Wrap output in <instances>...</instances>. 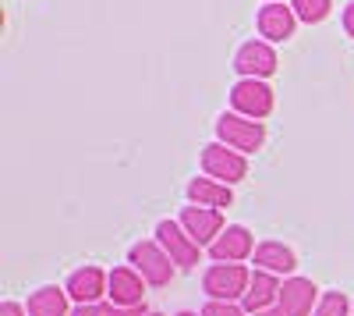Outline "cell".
<instances>
[{
    "label": "cell",
    "instance_id": "1",
    "mask_svg": "<svg viewBox=\"0 0 354 316\" xmlns=\"http://www.w3.org/2000/svg\"><path fill=\"white\" fill-rule=\"evenodd\" d=\"M252 270L241 263H213L202 277V288L209 295V302H241L248 292Z\"/></svg>",
    "mask_w": 354,
    "mask_h": 316
},
{
    "label": "cell",
    "instance_id": "2",
    "mask_svg": "<svg viewBox=\"0 0 354 316\" xmlns=\"http://www.w3.org/2000/svg\"><path fill=\"white\" fill-rule=\"evenodd\" d=\"M202 170L213 182L238 185L248 178V160H245V153L223 146V142H209V146H202Z\"/></svg>",
    "mask_w": 354,
    "mask_h": 316
},
{
    "label": "cell",
    "instance_id": "3",
    "mask_svg": "<svg viewBox=\"0 0 354 316\" xmlns=\"http://www.w3.org/2000/svg\"><path fill=\"white\" fill-rule=\"evenodd\" d=\"M216 139L223 146L238 150V153H255L266 142V128H262V121L241 118V114H220L216 118Z\"/></svg>",
    "mask_w": 354,
    "mask_h": 316
},
{
    "label": "cell",
    "instance_id": "4",
    "mask_svg": "<svg viewBox=\"0 0 354 316\" xmlns=\"http://www.w3.org/2000/svg\"><path fill=\"white\" fill-rule=\"evenodd\" d=\"M128 263L145 277V284H153V288H163V284H170L174 277V260L167 256V249L160 242H135L131 252H128Z\"/></svg>",
    "mask_w": 354,
    "mask_h": 316
},
{
    "label": "cell",
    "instance_id": "5",
    "mask_svg": "<svg viewBox=\"0 0 354 316\" xmlns=\"http://www.w3.org/2000/svg\"><path fill=\"white\" fill-rule=\"evenodd\" d=\"M230 103H234V114L252 118V121H262V118L273 114V89L262 78H241L230 89Z\"/></svg>",
    "mask_w": 354,
    "mask_h": 316
},
{
    "label": "cell",
    "instance_id": "6",
    "mask_svg": "<svg viewBox=\"0 0 354 316\" xmlns=\"http://www.w3.org/2000/svg\"><path fill=\"white\" fill-rule=\"evenodd\" d=\"M156 242L167 249V256L174 260V267H181V270H192L198 263V252L202 245L181 227V220H160L156 224Z\"/></svg>",
    "mask_w": 354,
    "mask_h": 316
},
{
    "label": "cell",
    "instance_id": "7",
    "mask_svg": "<svg viewBox=\"0 0 354 316\" xmlns=\"http://www.w3.org/2000/svg\"><path fill=\"white\" fill-rule=\"evenodd\" d=\"M277 50L273 43H266V40H248L238 46V53H234V68H238L241 78H270L277 71Z\"/></svg>",
    "mask_w": 354,
    "mask_h": 316
},
{
    "label": "cell",
    "instance_id": "8",
    "mask_svg": "<svg viewBox=\"0 0 354 316\" xmlns=\"http://www.w3.org/2000/svg\"><path fill=\"white\" fill-rule=\"evenodd\" d=\"M209 256L216 263H241L248 256H255V238L245 224H227L223 235L209 245Z\"/></svg>",
    "mask_w": 354,
    "mask_h": 316
},
{
    "label": "cell",
    "instance_id": "9",
    "mask_svg": "<svg viewBox=\"0 0 354 316\" xmlns=\"http://www.w3.org/2000/svg\"><path fill=\"white\" fill-rule=\"evenodd\" d=\"M259 36L266 43H287L294 36V25H298V15H294L290 4H262L255 15Z\"/></svg>",
    "mask_w": 354,
    "mask_h": 316
},
{
    "label": "cell",
    "instance_id": "10",
    "mask_svg": "<svg viewBox=\"0 0 354 316\" xmlns=\"http://www.w3.org/2000/svg\"><path fill=\"white\" fill-rule=\"evenodd\" d=\"M319 288L308 281V277H287L283 284H280V299H277V306L287 313V316H312L315 313V306H319Z\"/></svg>",
    "mask_w": 354,
    "mask_h": 316
},
{
    "label": "cell",
    "instance_id": "11",
    "mask_svg": "<svg viewBox=\"0 0 354 316\" xmlns=\"http://www.w3.org/2000/svg\"><path fill=\"white\" fill-rule=\"evenodd\" d=\"M64 288L78 306H100V299L110 292V274L100 270V267H82L68 277Z\"/></svg>",
    "mask_w": 354,
    "mask_h": 316
},
{
    "label": "cell",
    "instance_id": "12",
    "mask_svg": "<svg viewBox=\"0 0 354 316\" xmlns=\"http://www.w3.org/2000/svg\"><path fill=\"white\" fill-rule=\"evenodd\" d=\"M181 227L198 245H213L223 235V213L213 210V207H185L181 210Z\"/></svg>",
    "mask_w": 354,
    "mask_h": 316
},
{
    "label": "cell",
    "instance_id": "13",
    "mask_svg": "<svg viewBox=\"0 0 354 316\" xmlns=\"http://www.w3.org/2000/svg\"><path fill=\"white\" fill-rule=\"evenodd\" d=\"M106 299L113 306H142L145 302V277L135 267H113Z\"/></svg>",
    "mask_w": 354,
    "mask_h": 316
},
{
    "label": "cell",
    "instance_id": "14",
    "mask_svg": "<svg viewBox=\"0 0 354 316\" xmlns=\"http://www.w3.org/2000/svg\"><path fill=\"white\" fill-rule=\"evenodd\" d=\"M280 277L277 274H266V270H252V281H248V292L241 299V309L245 313H266V309H273L277 299H280Z\"/></svg>",
    "mask_w": 354,
    "mask_h": 316
},
{
    "label": "cell",
    "instance_id": "15",
    "mask_svg": "<svg viewBox=\"0 0 354 316\" xmlns=\"http://www.w3.org/2000/svg\"><path fill=\"white\" fill-rule=\"evenodd\" d=\"M252 260H255V270L277 274V277L294 274V267H298V256H294V249L283 245V242H259Z\"/></svg>",
    "mask_w": 354,
    "mask_h": 316
},
{
    "label": "cell",
    "instance_id": "16",
    "mask_svg": "<svg viewBox=\"0 0 354 316\" xmlns=\"http://www.w3.org/2000/svg\"><path fill=\"white\" fill-rule=\"evenodd\" d=\"M68 288H57V284H43L28 295V316H71L68 309Z\"/></svg>",
    "mask_w": 354,
    "mask_h": 316
},
{
    "label": "cell",
    "instance_id": "17",
    "mask_svg": "<svg viewBox=\"0 0 354 316\" xmlns=\"http://www.w3.org/2000/svg\"><path fill=\"white\" fill-rule=\"evenodd\" d=\"M188 199H192V207H213V210H220V207L234 203V192H230V185L213 182V178H192L188 182Z\"/></svg>",
    "mask_w": 354,
    "mask_h": 316
},
{
    "label": "cell",
    "instance_id": "18",
    "mask_svg": "<svg viewBox=\"0 0 354 316\" xmlns=\"http://www.w3.org/2000/svg\"><path fill=\"white\" fill-rule=\"evenodd\" d=\"M290 8H294V15H298V21L319 25L333 11V0H290Z\"/></svg>",
    "mask_w": 354,
    "mask_h": 316
},
{
    "label": "cell",
    "instance_id": "19",
    "mask_svg": "<svg viewBox=\"0 0 354 316\" xmlns=\"http://www.w3.org/2000/svg\"><path fill=\"white\" fill-rule=\"evenodd\" d=\"M312 316H354V302H347L344 292H326Z\"/></svg>",
    "mask_w": 354,
    "mask_h": 316
},
{
    "label": "cell",
    "instance_id": "20",
    "mask_svg": "<svg viewBox=\"0 0 354 316\" xmlns=\"http://www.w3.org/2000/svg\"><path fill=\"white\" fill-rule=\"evenodd\" d=\"M202 316H245V309L238 302H205Z\"/></svg>",
    "mask_w": 354,
    "mask_h": 316
},
{
    "label": "cell",
    "instance_id": "21",
    "mask_svg": "<svg viewBox=\"0 0 354 316\" xmlns=\"http://www.w3.org/2000/svg\"><path fill=\"white\" fill-rule=\"evenodd\" d=\"M106 316H149V309H145V302L142 306H113V302H106Z\"/></svg>",
    "mask_w": 354,
    "mask_h": 316
},
{
    "label": "cell",
    "instance_id": "22",
    "mask_svg": "<svg viewBox=\"0 0 354 316\" xmlns=\"http://www.w3.org/2000/svg\"><path fill=\"white\" fill-rule=\"evenodd\" d=\"M71 316H106V302H100V306H75Z\"/></svg>",
    "mask_w": 354,
    "mask_h": 316
},
{
    "label": "cell",
    "instance_id": "23",
    "mask_svg": "<svg viewBox=\"0 0 354 316\" xmlns=\"http://www.w3.org/2000/svg\"><path fill=\"white\" fill-rule=\"evenodd\" d=\"M0 316H28V309L21 302H4L0 306Z\"/></svg>",
    "mask_w": 354,
    "mask_h": 316
},
{
    "label": "cell",
    "instance_id": "24",
    "mask_svg": "<svg viewBox=\"0 0 354 316\" xmlns=\"http://www.w3.org/2000/svg\"><path fill=\"white\" fill-rule=\"evenodd\" d=\"M344 33L354 40V0H351V4L344 8Z\"/></svg>",
    "mask_w": 354,
    "mask_h": 316
},
{
    "label": "cell",
    "instance_id": "25",
    "mask_svg": "<svg viewBox=\"0 0 354 316\" xmlns=\"http://www.w3.org/2000/svg\"><path fill=\"white\" fill-rule=\"evenodd\" d=\"M255 316H287L280 306H273V309H266V313H255Z\"/></svg>",
    "mask_w": 354,
    "mask_h": 316
},
{
    "label": "cell",
    "instance_id": "26",
    "mask_svg": "<svg viewBox=\"0 0 354 316\" xmlns=\"http://www.w3.org/2000/svg\"><path fill=\"white\" fill-rule=\"evenodd\" d=\"M174 316H202V313H192V309H181V313H174Z\"/></svg>",
    "mask_w": 354,
    "mask_h": 316
},
{
    "label": "cell",
    "instance_id": "27",
    "mask_svg": "<svg viewBox=\"0 0 354 316\" xmlns=\"http://www.w3.org/2000/svg\"><path fill=\"white\" fill-rule=\"evenodd\" d=\"M266 4H283V0H266Z\"/></svg>",
    "mask_w": 354,
    "mask_h": 316
},
{
    "label": "cell",
    "instance_id": "28",
    "mask_svg": "<svg viewBox=\"0 0 354 316\" xmlns=\"http://www.w3.org/2000/svg\"><path fill=\"white\" fill-rule=\"evenodd\" d=\"M149 316H163V313H149Z\"/></svg>",
    "mask_w": 354,
    "mask_h": 316
}]
</instances>
